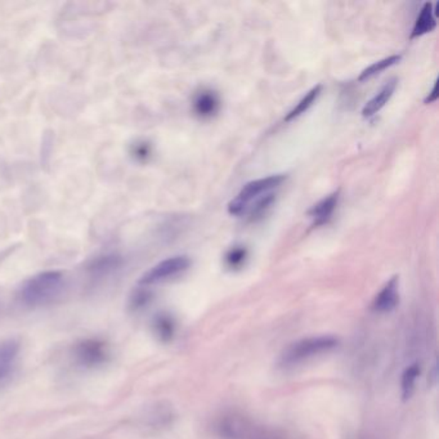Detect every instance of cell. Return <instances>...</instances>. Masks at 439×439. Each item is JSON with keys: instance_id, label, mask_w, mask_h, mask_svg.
<instances>
[{"instance_id": "9c48e42d", "label": "cell", "mask_w": 439, "mask_h": 439, "mask_svg": "<svg viewBox=\"0 0 439 439\" xmlns=\"http://www.w3.org/2000/svg\"><path fill=\"white\" fill-rule=\"evenodd\" d=\"M337 201H339V191L331 193L309 210V217L313 220L315 226H323L331 220L332 214L337 209Z\"/></svg>"}, {"instance_id": "5b68a950", "label": "cell", "mask_w": 439, "mask_h": 439, "mask_svg": "<svg viewBox=\"0 0 439 439\" xmlns=\"http://www.w3.org/2000/svg\"><path fill=\"white\" fill-rule=\"evenodd\" d=\"M110 357V348L101 339H85L74 347L76 364L85 369H93L106 364Z\"/></svg>"}, {"instance_id": "d6986e66", "label": "cell", "mask_w": 439, "mask_h": 439, "mask_svg": "<svg viewBox=\"0 0 439 439\" xmlns=\"http://www.w3.org/2000/svg\"><path fill=\"white\" fill-rule=\"evenodd\" d=\"M151 300V293L142 286V288H138V290L133 293V296H131L129 307H131V310H141L144 307H147Z\"/></svg>"}, {"instance_id": "277c9868", "label": "cell", "mask_w": 439, "mask_h": 439, "mask_svg": "<svg viewBox=\"0 0 439 439\" xmlns=\"http://www.w3.org/2000/svg\"><path fill=\"white\" fill-rule=\"evenodd\" d=\"M190 267H191V259L185 255H177V256L168 258V259L158 263L156 266L150 268L141 277L139 285L146 288V286H151V285H156V283H161V282L169 281V280L185 273V271Z\"/></svg>"}, {"instance_id": "7c38bea8", "label": "cell", "mask_w": 439, "mask_h": 439, "mask_svg": "<svg viewBox=\"0 0 439 439\" xmlns=\"http://www.w3.org/2000/svg\"><path fill=\"white\" fill-rule=\"evenodd\" d=\"M152 329H153V332L160 342L169 343V342H172L173 337H175L177 323H175L172 315L163 312V313H158V316H155V318H153Z\"/></svg>"}, {"instance_id": "ac0fdd59", "label": "cell", "mask_w": 439, "mask_h": 439, "mask_svg": "<svg viewBox=\"0 0 439 439\" xmlns=\"http://www.w3.org/2000/svg\"><path fill=\"white\" fill-rule=\"evenodd\" d=\"M401 60V55H391V57H386L384 60H381V61L375 62V63H372L371 66H369L367 69H364L362 72H361V75L358 77V80H366V79H369L371 76L376 75L379 72H381V71H384L385 69H388V67H391L393 65H396L397 62Z\"/></svg>"}, {"instance_id": "4fadbf2b", "label": "cell", "mask_w": 439, "mask_h": 439, "mask_svg": "<svg viewBox=\"0 0 439 439\" xmlns=\"http://www.w3.org/2000/svg\"><path fill=\"white\" fill-rule=\"evenodd\" d=\"M421 367L418 362L407 366L401 378V396L403 401H408L416 391V384L420 378Z\"/></svg>"}, {"instance_id": "6da1fadb", "label": "cell", "mask_w": 439, "mask_h": 439, "mask_svg": "<svg viewBox=\"0 0 439 439\" xmlns=\"http://www.w3.org/2000/svg\"><path fill=\"white\" fill-rule=\"evenodd\" d=\"M66 286L65 275L60 271H47L30 277L18 290V300L25 307L36 308L55 302Z\"/></svg>"}, {"instance_id": "e0dca14e", "label": "cell", "mask_w": 439, "mask_h": 439, "mask_svg": "<svg viewBox=\"0 0 439 439\" xmlns=\"http://www.w3.org/2000/svg\"><path fill=\"white\" fill-rule=\"evenodd\" d=\"M247 256H249V251H247L246 247L242 246V245H236L227 251L224 261H226L227 267L236 271V269H240L245 266Z\"/></svg>"}, {"instance_id": "ffe728a7", "label": "cell", "mask_w": 439, "mask_h": 439, "mask_svg": "<svg viewBox=\"0 0 439 439\" xmlns=\"http://www.w3.org/2000/svg\"><path fill=\"white\" fill-rule=\"evenodd\" d=\"M131 156L136 158L139 163H144L147 161L148 158H151L152 147L151 144L147 143V142H137V143L131 146Z\"/></svg>"}, {"instance_id": "3957f363", "label": "cell", "mask_w": 439, "mask_h": 439, "mask_svg": "<svg viewBox=\"0 0 439 439\" xmlns=\"http://www.w3.org/2000/svg\"><path fill=\"white\" fill-rule=\"evenodd\" d=\"M286 179L282 174L269 175L267 178L256 179L253 182H249L242 187L240 193L228 204V213L231 215H245L247 207L255 200L259 199L263 195L272 193L278 185H282V182Z\"/></svg>"}, {"instance_id": "5bb4252c", "label": "cell", "mask_w": 439, "mask_h": 439, "mask_svg": "<svg viewBox=\"0 0 439 439\" xmlns=\"http://www.w3.org/2000/svg\"><path fill=\"white\" fill-rule=\"evenodd\" d=\"M435 25H437V22H435V14H434L433 4L432 3H426L420 11L418 20L415 22V26L412 30V39L426 34V33H430L435 28Z\"/></svg>"}, {"instance_id": "8992f818", "label": "cell", "mask_w": 439, "mask_h": 439, "mask_svg": "<svg viewBox=\"0 0 439 439\" xmlns=\"http://www.w3.org/2000/svg\"><path fill=\"white\" fill-rule=\"evenodd\" d=\"M399 303V277H393L386 282L384 288L379 291L374 302L372 310L376 313H391L397 308Z\"/></svg>"}, {"instance_id": "ba28073f", "label": "cell", "mask_w": 439, "mask_h": 439, "mask_svg": "<svg viewBox=\"0 0 439 439\" xmlns=\"http://www.w3.org/2000/svg\"><path fill=\"white\" fill-rule=\"evenodd\" d=\"M123 266L121 256L117 254H106L97 256L96 259L90 261L88 266V272L93 277L103 278L115 273Z\"/></svg>"}, {"instance_id": "52a82bcc", "label": "cell", "mask_w": 439, "mask_h": 439, "mask_svg": "<svg viewBox=\"0 0 439 439\" xmlns=\"http://www.w3.org/2000/svg\"><path fill=\"white\" fill-rule=\"evenodd\" d=\"M193 112L200 119H212L218 114L220 109V98L213 90H201L197 92L193 101Z\"/></svg>"}, {"instance_id": "2e32d148", "label": "cell", "mask_w": 439, "mask_h": 439, "mask_svg": "<svg viewBox=\"0 0 439 439\" xmlns=\"http://www.w3.org/2000/svg\"><path fill=\"white\" fill-rule=\"evenodd\" d=\"M321 92H323V85H316L315 88L309 90L308 93L303 97L296 107L288 112L286 117H285V121L294 120L296 117L300 116L305 111H308L309 107L316 102V99L321 94Z\"/></svg>"}, {"instance_id": "8fae6325", "label": "cell", "mask_w": 439, "mask_h": 439, "mask_svg": "<svg viewBox=\"0 0 439 439\" xmlns=\"http://www.w3.org/2000/svg\"><path fill=\"white\" fill-rule=\"evenodd\" d=\"M18 352L20 343L16 339H9L0 343V380L6 378L13 369Z\"/></svg>"}, {"instance_id": "7a4b0ae2", "label": "cell", "mask_w": 439, "mask_h": 439, "mask_svg": "<svg viewBox=\"0 0 439 439\" xmlns=\"http://www.w3.org/2000/svg\"><path fill=\"white\" fill-rule=\"evenodd\" d=\"M339 344L340 340L334 335L303 337L290 344L288 348L282 352L278 359V366L285 370L294 369L337 349Z\"/></svg>"}, {"instance_id": "44dd1931", "label": "cell", "mask_w": 439, "mask_h": 439, "mask_svg": "<svg viewBox=\"0 0 439 439\" xmlns=\"http://www.w3.org/2000/svg\"><path fill=\"white\" fill-rule=\"evenodd\" d=\"M437 90H438V82L435 80L434 85H433V90L432 92H430V94H429L428 98L426 99V103L434 102V101L438 98V92H437Z\"/></svg>"}, {"instance_id": "30bf717a", "label": "cell", "mask_w": 439, "mask_h": 439, "mask_svg": "<svg viewBox=\"0 0 439 439\" xmlns=\"http://www.w3.org/2000/svg\"><path fill=\"white\" fill-rule=\"evenodd\" d=\"M396 88H397V79H391L389 82H385L384 87L379 90L378 94L366 103L362 110V115L364 117L374 116L391 99Z\"/></svg>"}, {"instance_id": "9a60e30c", "label": "cell", "mask_w": 439, "mask_h": 439, "mask_svg": "<svg viewBox=\"0 0 439 439\" xmlns=\"http://www.w3.org/2000/svg\"><path fill=\"white\" fill-rule=\"evenodd\" d=\"M276 193H268L266 195L261 196L259 199L255 200L254 202H251L250 206L247 207L246 213L249 215L250 220H261L268 210L275 204Z\"/></svg>"}]
</instances>
